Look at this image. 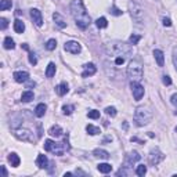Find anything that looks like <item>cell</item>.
Listing matches in <instances>:
<instances>
[{
	"instance_id": "cell-23",
	"label": "cell",
	"mask_w": 177,
	"mask_h": 177,
	"mask_svg": "<svg viewBox=\"0 0 177 177\" xmlns=\"http://www.w3.org/2000/svg\"><path fill=\"white\" fill-rule=\"evenodd\" d=\"M46 109H47V107H46L44 104H39L38 107H36V109H35V115H36V116H38V118L44 116Z\"/></svg>"
},
{
	"instance_id": "cell-15",
	"label": "cell",
	"mask_w": 177,
	"mask_h": 177,
	"mask_svg": "<svg viewBox=\"0 0 177 177\" xmlns=\"http://www.w3.org/2000/svg\"><path fill=\"white\" fill-rule=\"evenodd\" d=\"M36 165H38L40 169H46V167H47V165H49L47 156H46V155H43V154H40L39 156H38V159H36Z\"/></svg>"
},
{
	"instance_id": "cell-28",
	"label": "cell",
	"mask_w": 177,
	"mask_h": 177,
	"mask_svg": "<svg viewBox=\"0 0 177 177\" xmlns=\"http://www.w3.org/2000/svg\"><path fill=\"white\" fill-rule=\"evenodd\" d=\"M11 6H13V2H11V0H2V2H0V10L6 11V10H8V8H11Z\"/></svg>"
},
{
	"instance_id": "cell-3",
	"label": "cell",
	"mask_w": 177,
	"mask_h": 177,
	"mask_svg": "<svg viewBox=\"0 0 177 177\" xmlns=\"http://www.w3.org/2000/svg\"><path fill=\"white\" fill-rule=\"evenodd\" d=\"M152 119V114L150 112L148 109H145V108L140 107L136 109L134 112V122L137 126H145L148 125V123L151 122Z\"/></svg>"
},
{
	"instance_id": "cell-36",
	"label": "cell",
	"mask_w": 177,
	"mask_h": 177,
	"mask_svg": "<svg viewBox=\"0 0 177 177\" xmlns=\"http://www.w3.org/2000/svg\"><path fill=\"white\" fill-rule=\"evenodd\" d=\"M111 14L112 15H122V11L119 10V8L116 7V6H112V7H111V11H109Z\"/></svg>"
},
{
	"instance_id": "cell-24",
	"label": "cell",
	"mask_w": 177,
	"mask_h": 177,
	"mask_svg": "<svg viewBox=\"0 0 177 177\" xmlns=\"http://www.w3.org/2000/svg\"><path fill=\"white\" fill-rule=\"evenodd\" d=\"M33 91H30V90H28V91H24L22 93V95H21V100H22L24 102H29V101H32L33 100Z\"/></svg>"
},
{
	"instance_id": "cell-22",
	"label": "cell",
	"mask_w": 177,
	"mask_h": 177,
	"mask_svg": "<svg viewBox=\"0 0 177 177\" xmlns=\"http://www.w3.org/2000/svg\"><path fill=\"white\" fill-rule=\"evenodd\" d=\"M98 172L100 173H104V175H107V173H109L111 170H112V166H111L109 163H100L97 166Z\"/></svg>"
},
{
	"instance_id": "cell-14",
	"label": "cell",
	"mask_w": 177,
	"mask_h": 177,
	"mask_svg": "<svg viewBox=\"0 0 177 177\" xmlns=\"http://www.w3.org/2000/svg\"><path fill=\"white\" fill-rule=\"evenodd\" d=\"M53 18H54V21H55V24H57L58 28L64 29V28L67 26V22H65L64 17H63V15H61L60 13H54V14H53Z\"/></svg>"
},
{
	"instance_id": "cell-26",
	"label": "cell",
	"mask_w": 177,
	"mask_h": 177,
	"mask_svg": "<svg viewBox=\"0 0 177 177\" xmlns=\"http://www.w3.org/2000/svg\"><path fill=\"white\" fill-rule=\"evenodd\" d=\"M3 47L7 49V50H13V49L15 47L14 40L11 39V38H6V39H4V43H3Z\"/></svg>"
},
{
	"instance_id": "cell-5",
	"label": "cell",
	"mask_w": 177,
	"mask_h": 177,
	"mask_svg": "<svg viewBox=\"0 0 177 177\" xmlns=\"http://www.w3.org/2000/svg\"><path fill=\"white\" fill-rule=\"evenodd\" d=\"M14 136L17 138L22 140V141H30V142H35L36 141V138L33 137V133L30 132L29 129H24V127L14 129Z\"/></svg>"
},
{
	"instance_id": "cell-41",
	"label": "cell",
	"mask_w": 177,
	"mask_h": 177,
	"mask_svg": "<svg viewBox=\"0 0 177 177\" xmlns=\"http://www.w3.org/2000/svg\"><path fill=\"white\" fill-rule=\"evenodd\" d=\"M162 22H163L165 26H172V21H170V18H166V17H165L163 20H162Z\"/></svg>"
},
{
	"instance_id": "cell-27",
	"label": "cell",
	"mask_w": 177,
	"mask_h": 177,
	"mask_svg": "<svg viewBox=\"0 0 177 177\" xmlns=\"http://www.w3.org/2000/svg\"><path fill=\"white\" fill-rule=\"evenodd\" d=\"M86 130H87V133H89V134H91V136L100 134V133H101L100 127H95V126H93V125H87V126H86Z\"/></svg>"
},
{
	"instance_id": "cell-2",
	"label": "cell",
	"mask_w": 177,
	"mask_h": 177,
	"mask_svg": "<svg viewBox=\"0 0 177 177\" xmlns=\"http://www.w3.org/2000/svg\"><path fill=\"white\" fill-rule=\"evenodd\" d=\"M105 51L109 57H127L132 54V47L123 42H111L105 46Z\"/></svg>"
},
{
	"instance_id": "cell-47",
	"label": "cell",
	"mask_w": 177,
	"mask_h": 177,
	"mask_svg": "<svg viewBox=\"0 0 177 177\" xmlns=\"http://www.w3.org/2000/svg\"><path fill=\"white\" fill-rule=\"evenodd\" d=\"M176 132H177V127H176Z\"/></svg>"
},
{
	"instance_id": "cell-21",
	"label": "cell",
	"mask_w": 177,
	"mask_h": 177,
	"mask_svg": "<svg viewBox=\"0 0 177 177\" xmlns=\"http://www.w3.org/2000/svg\"><path fill=\"white\" fill-rule=\"evenodd\" d=\"M8 162L11 163V166H14V167H17L18 165H20V162H21V159H20V156H18L17 154H10L8 155Z\"/></svg>"
},
{
	"instance_id": "cell-12",
	"label": "cell",
	"mask_w": 177,
	"mask_h": 177,
	"mask_svg": "<svg viewBox=\"0 0 177 177\" xmlns=\"http://www.w3.org/2000/svg\"><path fill=\"white\" fill-rule=\"evenodd\" d=\"M13 76H14V80L17 83H24L29 79V73L25 72V71H17V72H14Z\"/></svg>"
},
{
	"instance_id": "cell-33",
	"label": "cell",
	"mask_w": 177,
	"mask_h": 177,
	"mask_svg": "<svg viewBox=\"0 0 177 177\" xmlns=\"http://www.w3.org/2000/svg\"><path fill=\"white\" fill-rule=\"evenodd\" d=\"M73 109H75L73 105H64V107H63V111H64L65 115H71L73 112Z\"/></svg>"
},
{
	"instance_id": "cell-45",
	"label": "cell",
	"mask_w": 177,
	"mask_h": 177,
	"mask_svg": "<svg viewBox=\"0 0 177 177\" xmlns=\"http://www.w3.org/2000/svg\"><path fill=\"white\" fill-rule=\"evenodd\" d=\"M22 47H24V49H25V50H29V46H28V44H26V43H24V44H22Z\"/></svg>"
},
{
	"instance_id": "cell-11",
	"label": "cell",
	"mask_w": 177,
	"mask_h": 177,
	"mask_svg": "<svg viewBox=\"0 0 177 177\" xmlns=\"http://www.w3.org/2000/svg\"><path fill=\"white\" fill-rule=\"evenodd\" d=\"M30 17H32L33 22L36 24V26H42V25H43V17H42V13H40L38 8H32V10H30Z\"/></svg>"
},
{
	"instance_id": "cell-18",
	"label": "cell",
	"mask_w": 177,
	"mask_h": 177,
	"mask_svg": "<svg viewBox=\"0 0 177 177\" xmlns=\"http://www.w3.org/2000/svg\"><path fill=\"white\" fill-rule=\"evenodd\" d=\"M68 85L65 82H63V83H60V85L57 86V87H55V91H57V94L58 95H65L68 93Z\"/></svg>"
},
{
	"instance_id": "cell-29",
	"label": "cell",
	"mask_w": 177,
	"mask_h": 177,
	"mask_svg": "<svg viewBox=\"0 0 177 177\" xmlns=\"http://www.w3.org/2000/svg\"><path fill=\"white\" fill-rule=\"evenodd\" d=\"M95 25H97V28H100V29H102V28H107V26H108L107 18H104V17L98 18V20L95 21Z\"/></svg>"
},
{
	"instance_id": "cell-44",
	"label": "cell",
	"mask_w": 177,
	"mask_h": 177,
	"mask_svg": "<svg viewBox=\"0 0 177 177\" xmlns=\"http://www.w3.org/2000/svg\"><path fill=\"white\" fill-rule=\"evenodd\" d=\"M0 169H2V175H3V177H7V170H6V167H4V166H2Z\"/></svg>"
},
{
	"instance_id": "cell-43",
	"label": "cell",
	"mask_w": 177,
	"mask_h": 177,
	"mask_svg": "<svg viewBox=\"0 0 177 177\" xmlns=\"http://www.w3.org/2000/svg\"><path fill=\"white\" fill-rule=\"evenodd\" d=\"M170 101H172V104L175 105V107H177V94H173L172 98H170Z\"/></svg>"
},
{
	"instance_id": "cell-20",
	"label": "cell",
	"mask_w": 177,
	"mask_h": 177,
	"mask_svg": "<svg viewBox=\"0 0 177 177\" xmlns=\"http://www.w3.org/2000/svg\"><path fill=\"white\" fill-rule=\"evenodd\" d=\"M14 30L17 33H22L24 30H25V24H24L21 20H15L14 21Z\"/></svg>"
},
{
	"instance_id": "cell-19",
	"label": "cell",
	"mask_w": 177,
	"mask_h": 177,
	"mask_svg": "<svg viewBox=\"0 0 177 177\" xmlns=\"http://www.w3.org/2000/svg\"><path fill=\"white\" fill-rule=\"evenodd\" d=\"M93 155H94L95 158H101V159H108V158H109V154L104 150H100V148L93 151Z\"/></svg>"
},
{
	"instance_id": "cell-6",
	"label": "cell",
	"mask_w": 177,
	"mask_h": 177,
	"mask_svg": "<svg viewBox=\"0 0 177 177\" xmlns=\"http://www.w3.org/2000/svg\"><path fill=\"white\" fill-rule=\"evenodd\" d=\"M130 10H132V17L136 22H142L144 20V11L137 4H130Z\"/></svg>"
},
{
	"instance_id": "cell-32",
	"label": "cell",
	"mask_w": 177,
	"mask_h": 177,
	"mask_svg": "<svg viewBox=\"0 0 177 177\" xmlns=\"http://www.w3.org/2000/svg\"><path fill=\"white\" fill-rule=\"evenodd\" d=\"M87 116L90 118V119H98V118H100V111H97V109L89 111V112H87Z\"/></svg>"
},
{
	"instance_id": "cell-35",
	"label": "cell",
	"mask_w": 177,
	"mask_h": 177,
	"mask_svg": "<svg viewBox=\"0 0 177 177\" xmlns=\"http://www.w3.org/2000/svg\"><path fill=\"white\" fill-rule=\"evenodd\" d=\"M105 112H107L108 115H111V116H115V115H116V108L115 107H107L105 108Z\"/></svg>"
},
{
	"instance_id": "cell-10",
	"label": "cell",
	"mask_w": 177,
	"mask_h": 177,
	"mask_svg": "<svg viewBox=\"0 0 177 177\" xmlns=\"http://www.w3.org/2000/svg\"><path fill=\"white\" fill-rule=\"evenodd\" d=\"M97 72V68L93 63H89L86 65H83V73H82V77H87V76H91Z\"/></svg>"
},
{
	"instance_id": "cell-25",
	"label": "cell",
	"mask_w": 177,
	"mask_h": 177,
	"mask_svg": "<svg viewBox=\"0 0 177 177\" xmlns=\"http://www.w3.org/2000/svg\"><path fill=\"white\" fill-rule=\"evenodd\" d=\"M55 71H57V69H55V64L54 63H50V64L47 65V69H46V76H47V77H53V76L55 75Z\"/></svg>"
},
{
	"instance_id": "cell-40",
	"label": "cell",
	"mask_w": 177,
	"mask_h": 177,
	"mask_svg": "<svg viewBox=\"0 0 177 177\" xmlns=\"http://www.w3.org/2000/svg\"><path fill=\"white\" fill-rule=\"evenodd\" d=\"M0 26H2V29H6L8 26V22L6 18H0Z\"/></svg>"
},
{
	"instance_id": "cell-46",
	"label": "cell",
	"mask_w": 177,
	"mask_h": 177,
	"mask_svg": "<svg viewBox=\"0 0 177 177\" xmlns=\"http://www.w3.org/2000/svg\"><path fill=\"white\" fill-rule=\"evenodd\" d=\"M64 176H65V177H71V176H72V173H65Z\"/></svg>"
},
{
	"instance_id": "cell-37",
	"label": "cell",
	"mask_w": 177,
	"mask_h": 177,
	"mask_svg": "<svg viewBox=\"0 0 177 177\" xmlns=\"http://www.w3.org/2000/svg\"><path fill=\"white\" fill-rule=\"evenodd\" d=\"M29 63L32 64V65L38 64V58H36V55L33 54V53H29Z\"/></svg>"
},
{
	"instance_id": "cell-30",
	"label": "cell",
	"mask_w": 177,
	"mask_h": 177,
	"mask_svg": "<svg viewBox=\"0 0 177 177\" xmlns=\"http://www.w3.org/2000/svg\"><path fill=\"white\" fill-rule=\"evenodd\" d=\"M55 47H57V40L55 39H50L47 43H46V49H47L49 51H53Z\"/></svg>"
},
{
	"instance_id": "cell-4",
	"label": "cell",
	"mask_w": 177,
	"mask_h": 177,
	"mask_svg": "<svg viewBox=\"0 0 177 177\" xmlns=\"http://www.w3.org/2000/svg\"><path fill=\"white\" fill-rule=\"evenodd\" d=\"M142 73H144V71H142V64L140 61L134 60L129 64V67H127V75H129V77H132L133 80H138L142 77Z\"/></svg>"
},
{
	"instance_id": "cell-16",
	"label": "cell",
	"mask_w": 177,
	"mask_h": 177,
	"mask_svg": "<svg viewBox=\"0 0 177 177\" xmlns=\"http://www.w3.org/2000/svg\"><path fill=\"white\" fill-rule=\"evenodd\" d=\"M63 129H61V126L58 125H54L50 127V130H49V134L53 136V137H60V136H63Z\"/></svg>"
},
{
	"instance_id": "cell-38",
	"label": "cell",
	"mask_w": 177,
	"mask_h": 177,
	"mask_svg": "<svg viewBox=\"0 0 177 177\" xmlns=\"http://www.w3.org/2000/svg\"><path fill=\"white\" fill-rule=\"evenodd\" d=\"M173 64H175V68L177 71V47L173 49Z\"/></svg>"
},
{
	"instance_id": "cell-7",
	"label": "cell",
	"mask_w": 177,
	"mask_h": 177,
	"mask_svg": "<svg viewBox=\"0 0 177 177\" xmlns=\"http://www.w3.org/2000/svg\"><path fill=\"white\" fill-rule=\"evenodd\" d=\"M130 87H132V91H133V97H134L136 101H140L144 95V87H142L140 83L137 82H132L130 83Z\"/></svg>"
},
{
	"instance_id": "cell-9",
	"label": "cell",
	"mask_w": 177,
	"mask_h": 177,
	"mask_svg": "<svg viewBox=\"0 0 177 177\" xmlns=\"http://www.w3.org/2000/svg\"><path fill=\"white\" fill-rule=\"evenodd\" d=\"M65 51L68 53H72V54H79L80 51H82V46H80V43L75 42V40H71V42H67L64 46Z\"/></svg>"
},
{
	"instance_id": "cell-34",
	"label": "cell",
	"mask_w": 177,
	"mask_h": 177,
	"mask_svg": "<svg viewBox=\"0 0 177 177\" xmlns=\"http://www.w3.org/2000/svg\"><path fill=\"white\" fill-rule=\"evenodd\" d=\"M140 39H141V36H138V35H132V36H130V39H129V42L132 43V44H137V43L140 42Z\"/></svg>"
},
{
	"instance_id": "cell-8",
	"label": "cell",
	"mask_w": 177,
	"mask_h": 177,
	"mask_svg": "<svg viewBox=\"0 0 177 177\" xmlns=\"http://www.w3.org/2000/svg\"><path fill=\"white\" fill-rule=\"evenodd\" d=\"M163 158H165V155L159 150H158V148L151 150L150 155H148V159H150V163L151 165H158L161 161H163Z\"/></svg>"
},
{
	"instance_id": "cell-31",
	"label": "cell",
	"mask_w": 177,
	"mask_h": 177,
	"mask_svg": "<svg viewBox=\"0 0 177 177\" xmlns=\"http://www.w3.org/2000/svg\"><path fill=\"white\" fill-rule=\"evenodd\" d=\"M136 173H137V176H144L147 173V166L145 165H138L137 169H136Z\"/></svg>"
},
{
	"instance_id": "cell-1",
	"label": "cell",
	"mask_w": 177,
	"mask_h": 177,
	"mask_svg": "<svg viewBox=\"0 0 177 177\" xmlns=\"http://www.w3.org/2000/svg\"><path fill=\"white\" fill-rule=\"evenodd\" d=\"M71 13H72V17L75 20L76 25L80 29H86L90 25L91 20H90V15L86 11L82 0H72V3H71Z\"/></svg>"
},
{
	"instance_id": "cell-17",
	"label": "cell",
	"mask_w": 177,
	"mask_h": 177,
	"mask_svg": "<svg viewBox=\"0 0 177 177\" xmlns=\"http://www.w3.org/2000/svg\"><path fill=\"white\" fill-rule=\"evenodd\" d=\"M154 57H155V60H156V63L159 67H163V64H165V55H163V53L161 51V50H154Z\"/></svg>"
},
{
	"instance_id": "cell-42",
	"label": "cell",
	"mask_w": 177,
	"mask_h": 177,
	"mask_svg": "<svg viewBox=\"0 0 177 177\" xmlns=\"http://www.w3.org/2000/svg\"><path fill=\"white\" fill-rule=\"evenodd\" d=\"M123 63H125V57H116V60H115L116 65H122Z\"/></svg>"
},
{
	"instance_id": "cell-39",
	"label": "cell",
	"mask_w": 177,
	"mask_h": 177,
	"mask_svg": "<svg viewBox=\"0 0 177 177\" xmlns=\"http://www.w3.org/2000/svg\"><path fill=\"white\" fill-rule=\"evenodd\" d=\"M162 82H163V85H166V86H170V85H172V79H170V76H166V75L163 76Z\"/></svg>"
},
{
	"instance_id": "cell-13",
	"label": "cell",
	"mask_w": 177,
	"mask_h": 177,
	"mask_svg": "<svg viewBox=\"0 0 177 177\" xmlns=\"http://www.w3.org/2000/svg\"><path fill=\"white\" fill-rule=\"evenodd\" d=\"M140 155H138V152H136V151H133V152H130L129 155H126V162L125 165L126 166L125 167H129L130 165H133L134 162H137V161H140Z\"/></svg>"
}]
</instances>
